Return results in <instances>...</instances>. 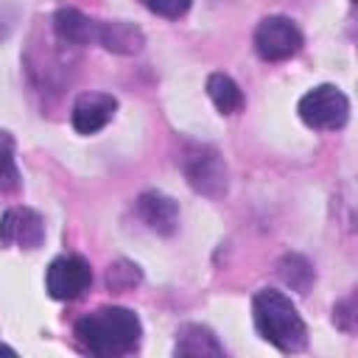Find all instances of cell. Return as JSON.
Here are the masks:
<instances>
[{
	"mask_svg": "<svg viewBox=\"0 0 358 358\" xmlns=\"http://www.w3.org/2000/svg\"><path fill=\"white\" fill-rule=\"evenodd\" d=\"M143 324L134 310L120 305L98 308L76 322V338L78 344L101 358L109 355H126L140 344Z\"/></svg>",
	"mask_w": 358,
	"mask_h": 358,
	"instance_id": "cell-1",
	"label": "cell"
},
{
	"mask_svg": "<svg viewBox=\"0 0 358 358\" xmlns=\"http://www.w3.org/2000/svg\"><path fill=\"white\" fill-rule=\"evenodd\" d=\"M252 316L257 333L274 344L280 352H299L308 344V327L296 310V305L271 288H263L252 299Z\"/></svg>",
	"mask_w": 358,
	"mask_h": 358,
	"instance_id": "cell-2",
	"label": "cell"
},
{
	"mask_svg": "<svg viewBox=\"0 0 358 358\" xmlns=\"http://www.w3.org/2000/svg\"><path fill=\"white\" fill-rule=\"evenodd\" d=\"M296 112H299L305 126L319 129V131H336L350 117V101L338 87L319 84V87H313L310 92L302 95Z\"/></svg>",
	"mask_w": 358,
	"mask_h": 358,
	"instance_id": "cell-3",
	"label": "cell"
},
{
	"mask_svg": "<svg viewBox=\"0 0 358 358\" xmlns=\"http://www.w3.org/2000/svg\"><path fill=\"white\" fill-rule=\"evenodd\" d=\"M182 171L187 176V185L201 196L215 199L227 190V165L210 145H187L182 154Z\"/></svg>",
	"mask_w": 358,
	"mask_h": 358,
	"instance_id": "cell-4",
	"label": "cell"
},
{
	"mask_svg": "<svg viewBox=\"0 0 358 358\" xmlns=\"http://www.w3.org/2000/svg\"><path fill=\"white\" fill-rule=\"evenodd\" d=\"M302 34L288 17H266L255 28V50L263 62H282L299 53Z\"/></svg>",
	"mask_w": 358,
	"mask_h": 358,
	"instance_id": "cell-5",
	"label": "cell"
},
{
	"mask_svg": "<svg viewBox=\"0 0 358 358\" xmlns=\"http://www.w3.org/2000/svg\"><path fill=\"white\" fill-rule=\"evenodd\" d=\"M92 282V268L78 255H62L56 257L45 271V288L53 299H76L81 296Z\"/></svg>",
	"mask_w": 358,
	"mask_h": 358,
	"instance_id": "cell-6",
	"label": "cell"
},
{
	"mask_svg": "<svg viewBox=\"0 0 358 358\" xmlns=\"http://www.w3.org/2000/svg\"><path fill=\"white\" fill-rule=\"evenodd\" d=\"M0 241L6 246L36 249L45 241V221L31 207H11L0 215Z\"/></svg>",
	"mask_w": 358,
	"mask_h": 358,
	"instance_id": "cell-7",
	"label": "cell"
},
{
	"mask_svg": "<svg viewBox=\"0 0 358 358\" xmlns=\"http://www.w3.org/2000/svg\"><path fill=\"white\" fill-rule=\"evenodd\" d=\"M117 112V98L109 92H84L76 98L70 120L78 134H95L101 131Z\"/></svg>",
	"mask_w": 358,
	"mask_h": 358,
	"instance_id": "cell-8",
	"label": "cell"
},
{
	"mask_svg": "<svg viewBox=\"0 0 358 358\" xmlns=\"http://www.w3.org/2000/svg\"><path fill=\"white\" fill-rule=\"evenodd\" d=\"M134 210H137V218L151 232H157V235H171L176 229V224H179V207H176V201L171 196L159 193V190H145L137 199Z\"/></svg>",
	"mask_w": 358,
	"mask_h": 358,
	"instance_id": "cell-9",
	"label": "cell"
},
{
	"mask_svg": "<svg viewBox=\"0 0 358 358\" xmlns=\"http://www.w3.org/2000/svg\"><path fill=\"white\" fill-rule=\"evenodd\" d=\"M53 31L67 45H92L98 42L101 22L81 14L78 8H59L53 14Z\"/></svg>",
	"mask_w": 358,
	"mask_h": 358,
	"instance_id": "cell-10",
	"label": "cell"
},
{
	"mask_svg": "<svg viewBox=\"0 0 358 358\" xmlns=\"http://www.w3.org/2000/svg\"><path fill=\"white\" fill-rule=\"evenodd\" d=\"M176 355H185V358H207V355L221 358L224 355V344L204 324H182L179 333H176Z\"/></svg>",
	"mask_w": 358,
	"mask_h": 358,
	"instance_id": "cell-11",
	"label": "cell"
},
{
	"mask_svg": "<svg viewBox=\"0 0 358 358\" xmlns=\"http://www.w3.org/2000/svg\"><path fill=\"white\" fill-rule=\"evenodd\" d=\"M98 45H103L106 50L120 53V56H134V53L143 50L145 36L137 25H131L126 20H115V22H101Z\"/></svg>",
	"mask_w": 358,
	"mask_h": 358,
	"instance_id": "cell-12",
	"label": "cell"
},
{
	"mask_svg": "<svg viewBox=\"0 0 358 358\" xmlns=\"http://www.w3.org/2000/svg\"><path fill=\"white\" fill-rule=\"evenodd\" d=\"M207 95L221 115H235L243 109V92L227 73H213L207 78Z\"/></svg>",
	"mask_w": 358,
	"mask_h": 358,
	"instance_id": "cell-13",
	"label": "cell"
},
{
	"mask_svg": "<svg viewBox=\"0 0 358 358\" xmlns=\"http://www.w3.org/2000/svg\"><path fill=\"white\" fill-rule=\"evenodd\" d=\"M277 268H280V277H282L285 285H291L299 294H308V288L313 282V266L308 263V257H302V255H285Z\"/></svg>",
	"mask_w": 358,
	"mask_h": 358,
	"instance_id": "cell-14",
	"label": "cell"
},
{
	"mask_svg": "<svg viewBox=\"0 0 358 358\" xmlns=\"http://www.w3.org/2000/svg\"><path fill=\"white\" fill-rule=\"evenodd\" d=\"M20 185V171L14 162V140L8 131H0V187L14 190Z\"/></svg>",
	"mask_w": 358,
	"mask_h": 358,
	"instance_id": "cell-15",
	"label": "cell"
},
{
	"mask_svg": "<svg viewBox=\"0 0 358 358\" xmlns=\"http://www.w3.org/2000/svg\"><path fill=\"white\" fill-rule=\"evenodd\" d=\"M193 0H140V6H145L151 14L165 17V20H179L187 14Z\"/></svg>",
	"mask_w": 358,
	"mask_h": 358,
	"instance_id": "cell-16",
	"label": "cell"
},
{
	"mask_svg": "<svg viewBox=\"0 0 358 358\" xmlns=\"http://www.w3.org/2000/svg\"><path fill=\"white\" fill-rule=\"evenodd\" d=\"M109 285L112 288H129V285H134L137 280H140V271H137V266H131V263H115L112 268H109Z\"/></svg>",
	"mask_w": 358,
	"mask_h": 358,
	"instance_id": "cell-17",
	"label": "cell"
},
{
	"mask_svg": "<svg viewBox=\"0 0 358 358\" xmlns=\"http://www.w3.org/2000/svg\"><path fill=\"white\" fill-rule=\"evenodd\" d=\"M0 352H6V355H14V350H11V347H6V344H0Z\"/></svg>",
	"mask_w": 358,
	"mask_h": 358,
	"instance_id": "cell-18",
	"label": "cell"
}]
</instances>
